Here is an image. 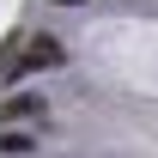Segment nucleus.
<instances>
[{"instance_id":"7ed1b4c3","label":"nucleus","mask_w":158,"mask_h":158,"mask_svg":"<svg viewBox=\"0 0 158 158\" xmlns=\"http://www.w3.org/2000/svg\"><path fill=\"white\" fill-rule=\"evenodd\" d=\"M24 79V37H6L0 43V91Z\"/></svg>"},{"instance_id":"20e7f679","label":"nucleus","mask_w":158,"mask_h":158,"mask_svg":"<svg viewBox=\"0 0 158 158\" xmlns=\"http://www.w3.org/2000/svg\"><path fill=\"white\" fill-rule=\"evenodd\" d=\"M31 152H37L31 128H0V158H31Z\"/></svg>"},{"instance_id":"f03ea898","label":"nucleus","mask_w":158,"mask_h":158,"mask_svg":"<svg viewBox=\"0 0 158 158\" xmlns=\"http://www.w3.org/2000/svg\"><path fill=\"white\" fill-rule=\"evenodd\" d=\"M43 116H49L43 91H12V98H0V128H24V122H43Z\"/></svg>"},{"instance_id":"39448f33","label":"nucleus","mask_w":158,"mask_h":158,"mask_svg":"<svg viewBox=\"0 0 158 158\" xmlns=\"http://www.w3.org/2000/svg\"><path fill=\"white\" fill-rule=\"evenodd\" d=\"M55 6H73V0H55Z\"/></svg>"},{"instance_id":"f257e3e1","label":"nucleus","mask_w":158,"mask_h":158,"mask_svg":"<svg viewBox=\"0 0 158 158\" xmlns=\"http://www.w3.org/2000/svg\"><path fill=\"white\" fill-rule=\"evenodd\" d=\"M61 61H67V43L49 37V31H31L24 37V73H55Z\"/></svg>"}]
</instances>
